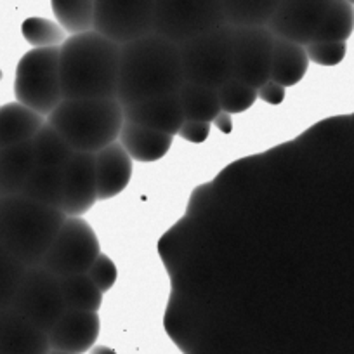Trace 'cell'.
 Instances as JSON below:
<instances>
[{"instance_id":"cb8c5ba5","label":"cell","mask_w":354,"mask_h":354,"mask_svg":"<svg viewBox=\"0 0 354 354\" xmlns=\"http://www.w3.org/2000/svg\"><path fill=\"white\" fill-rule=\"evenodd\" d=\"M281 0H221L224 18L233 26H266Z\"/></svg>"},{"instance_id":"ba28073f","label":"cell","mask_w":354,"mask_h":354,"mask_svg":"<svg viewBox=\"0 0 354 354\" xmlns=\"http://www.w3.org/2000/svg\"><path fill=\"white\" fill-rule=\"evenodd\" d=\"M11 308L49 333L68 309L61 278L46 270L42 264L26 268Z\"/></svg>"},{"instance_id":"d6a6232c","label":"cell","mask_w":354,"mask_h":354,"mask_svg":"<svg viewBox=\"0 0 354 354\" xmlns=\"http://www.w3.org/2000/svg\"><path fill=\"white\" fill-rule=\"evenodd\" d=\"M309 61L322 66H337L347 53L346 42H311L306 46Z\"/></svg>"},{"instance_id":"ac0fdd59","label":"cell","mask_w":354,"mask_h":354,"mask_svg":"<svg viewBox=\"0 0 354 354\" xmlns=\"http://www.w3.org/2000/svg\"><path fill=\"white\" fill-rule=\"evenodd\" d=\"M35 165L32 141L0 148V196L19 195Z\"/></svg>"},{"instance_id":"f35d334b","label":"cell","mask_w":354,"mask_h":354,"mask_svg":"<svg viewBox=\"0 0 354 354\" xmlns=\"http://www.w3.org/2000/svg\"><path fill=\"white\" fill-rule=\"evenodd\" d=\"M47 354H75V353H68V351H59V349H50Z\"/></svg>"},{"instance_id":"4dcf8cb0","label":"cell","mask_w":354,"mask_h":354,"mask_svg":"<svg viewBox=\"0 0 354 354\" xmlns=\"http://www.w3.org/2000/svg\"><path fill=\"white\" fill-rule=\"evenodd\" d=\"M217 94H219L221 110L230 115L243 113V111L250 110L257 101V88L250 87L236 78H231L226 84L221 85L217 88Z\"/></svg>"},{"instance_id":"4316f807","label":"cell","mask_w":354,"mask_h":354,"mask_svg":"<svg viewBox=\"0 0 354 354\" xmlns=\"http://www.w3.org/2000/svg\"><path fill=\"white\" fill-rule=\"evenodd\" d=\"M56 21L70 35L94 30L96 0H50Z\"/></svg>"},{"instance_id":"7a4b0ae2","label":"cell","mask_w":354,"mask_h":354,"mask_svg":"<svg viewBox=\"0 0 354 354\" xmlns=\"http://www.w3.org/2000/svg\"><path fill=\"white\" fill-rule=\"evenodd\" d=\"M120 49L96 30L68 37L59 46L63 100L117 97Z\"/></svg>"},{"instance_id":"8fae6325","label":"cell","mask_w":354,"mask_h":354,"mask_svg":"<svg viewBox=\"0 0 354 354\" xmlns=\"http://www.w3.org/2000/svg\"><path fill=\"white\" fill-rule=\"evenodd\" d=\"M274 40L268 26H234L233 78L254 88L270 80Z\"/></svg>"},{"instance_id":"44dd1931","label":"cell","mask_w":354,"mask_h":354,"mask_svg":"<svg viewBox=\"0 0 354 354\" xmlns=\"http://www.w3.org/2000/svg\"><path fill=\"white\" fill-rule=\"evenodd\" d=\"M167 333L183 353H196V342H198V328L192 308L186 304L179 292L172 290L169 299L165 318H163Z\"/></svg>"},{"instance_id":"6da1fadb","label":"cell","mask_w":354,"mask_h":354,"mask_svg":"<svg viewBox=\"0 0 354 354\" xmlns=\"http://www.w3.org/2000/svg\"><path fill=\"white\" fill-rule=\"evenodd\" d=\"M183 85L181 50L172 40L153 32L122 44L117 87L122 106L177 94Z\"/></svg>"},{"instance_id":"60d3db41","label":"cell","mask_w":354,"mask_h":354,"mask_svg":"<svg viewBox=\"0 0 354 354\" xmlns=\"http://www.w3.org/2000/svg\"><path fill=\"white\" fill-rule=\"evenodd\" d=\"M185 354H196V353H185Z\"/></svg>"},{"instance_id":"e0dca14e","label":"cell","mask_w":354,"mask_h":354,"mask_svg":"<svg viewBox=\"0 0 354 354\" xmlns=\"http://www.w3.org/2000/svg\"><path fill=\"white\" fill-rule=\"evenodd\" d=\"M94 156H96L97 200H110L120 195L131 183L134 160L118 141L94 153Z\"/></svg>"},{"instance_id":"d6986e66","label":"cell","mask_w":354,"mask_h":354,"mask_svg":"<svg viewBox=\"0 0 354 354\" xmlns=\"http://www.w3.org/2000/svg\"><path fill=\"white\" fill-rule=\"evenodd\" d=\"M172 141L174 136L132 124L129 120L124 122L118 136V142L124 146L131 158L142 163H151L163 158L169 153Z\"/></svg>"},{"instance_id":"3957f363","label":"cell","mask_w":354,"mask_h":354,"mask_svg":"<svg viewBox=\"0 0 354 354\" xmlns=\"http://www.w3.org/2000/svg\"><path fill=\"white\" fill-rule=\"evenodd\" d=\"M66 214L25 195L0 196V245L23 266L42 264Z\"/></svg>"},{"instance_id":"9c48e42d","label":"cell","mask_w":354,"mask_h":354,"mask_svg":"<svg viewBox=\"0 0 354 354\" xmlns=\"http://www.w3.org/2000/svg\"><path fill=\"white\" fill-rule=\"evenodd\" d=\"M100 254V240L93 226L82 217H66L50 243L42 266L59 278L87 274Z\"/></svg>"},{"instance_id":"7c38bea8","label":"cell","mask_w":354,"mask_h":354,"mask_svg":"<svg viewBox=\"0 0 354 354\" xmlns=\"http://www.w3.org/2000/svg\"><path fill=\"white\" fill-rule=\"evenodd\" d=\"M333 0H281L268 28L278 39L308 46L315 40Z\"/></svg>"},{"instance_id":"603a6c76","label":"cell","mask_w":354,"mask_h":354,"mask_svg":"<svg viewBox=\"0 0 354 354\" xmlns=\"http://www.w3.org/2000/svg\"><path fill=\"white\" fill-rule=\"evenodd\" d=\"M64 170L61 167L50 165H35L32 176L26 181L21 195L35 200V202L46 203L50 207H59L63 198L64 186Z\"/></svg>"},{"instance_id":"e575fe53","label":"cell","mask_w":354,"mask_h":354,"mask_svg":"<svg viewBox=\"0 0 354 354\" xmlns=\"http://www.w3.org/2000/svg\"><path fill=\"white\" fill-rule=\"evenodd\" d=\"M210 122H200V120H185L183 127L179 129V134L185 141L193 142V145H200L205 142L210 136Z\"/></svg>"},{"instance_id":"484cf974","label":"cell","mask_w":354,"mask_h":354,"mask_svg":"<svg viewBox=\"0 0 354 354\" xmlns=\"http://www.w3.org/2000/svg\"><path fill=\"white\" fill-rule=\"evenodd\" d=\"M37 165H50L66 169L73 158L75 149L63 139V136L46 120L35 138L32 139Z\"/></svg>"},{"instance_id":"4fadbf2b","label":"cell","mask_w":354,"mask_h":354,"mask_svg":"<svg viewBox=\"0 0 354 354\" xmlns=\"http://www.w3.org/2000/svg\"><path fill=\"white\" fill-rule=\"evenodd\" d=\"M97 202L96 156L94 153L75 151L64 170L61 210L66 217H82Z\"/></svg>"},{"instance_id":"1f68e13d","label":"cell","mask_w":354,"mask_h":354,"mask_svg":"<svg viewBox=\"0 0 354 354\" xmlns=\"http://www.w3.org/2000/svg\"><path fill=\"white\" fill-rule=\"evenodd\" d=\"M26 266L0 245V311L11 308Z\"/></svg>"},{"instance_id":"7402d4cb","label":"cell","mask_w":354,"mask_h":354,"mask_svg":"<svg viewBox=\"0 0 354 354\" xmlns=\"http://www.w3.org/2000/svg\"><path fill=\"white\" fill-rule=\"evenodd\" d=\"M308 68L309 57L306 53V47L277 37L270 80L277 82L287 88L294 87L306 77Z\"/></svg>"},{"instance_id":"d4e9b609","label":"cell","mask_w":354,"mask_h":354,"mask_svg":"<svg viewBox=\"0 0 354 354\" xmlns=\"http://www.w3.org/2000/svg\"><path fill=\"white\" fill-rule=\"evenodd\" d=\"M179 100H181L183 113L186 120H200L210 122L221 113V103L217 88L203 87V85L186 84L179 91Z\"/></svg>"},{"instance_id":"f1b7e54d","label":"cell","mask_w":354,"mask_h":354,"mask_svg":"<svg viewBox=\"0 0 354 354\" xmlns=\"http://www.w3.org/2000/svg\"><path fill=\"white\" fill-rule=\"evenodd\" d=\"M354 32V6L333 0L313 42H347Z\"/></svg>"},{"instance_id":"52a82bcc","label":"cell","mask_w":354,"mask_h":354,"mask_svg":"<svg viewBox=\"0 0 354 354\" xmlns=\"http://www.w3.org/2000/svg\"><path fill=\"white\" fill-rule=\"evenodd\" d=\"M224 23L221 0H155V33L177 46Z\"/></svg>"},{"instance_id":"5b68a950","label":"cell","mask_w":354,"mask_h":354,"mask_svg":"<svg viewBox=\"0 0 354 354\" xmlns=\"http://www.w3.org/2000/svg\"><path fill=\"white\" fill-rule=\"evenodd\" d=\"M233 32L224 23L179 46L186 84L219 88L233 78Z\"/></svg>"},{"instance_id":"5bb4252c","label":"cell","mask_w":354,"mask_h":354,"mask_svg":"<svg viewBox=\"0 0 354 354\" xmlns=\"http://www.w3.org/2000/svg\"><path fill=\"white\" fill-rule=\"evenodd\" d=\"M100 330L101 322L97 313L66 309L49 332L50 349L84 354L94 347Z\"/></svg>"},{"instance_id":"277c9868","label":"cell","mask_w":354,"mask_h":354,"mask_svg":"<svg viewBox=\"0 0 354 354\" xmlns=\"http://www.w3.org/2000/svg\"><path fill=\"white\" fill-rule=\"evenodd\" d=\"M46 120L75 151L97 153L118 141L125 117L117 97H103L63 100Z\"/></svg>"},{"instance_id":"9a60e30c","label":"cell","mask_w":354,"mask_h":354,"mask_svg":"<svg viewBox=\"0 0 354 354\" xmlns=\"http://www.w3.org/2000/svg\"><path fill=\"white\" fill-rule=\"evenodd\" d=\"M49 351V333L12 308L0 311V354H47Z\"/></svg>"},{"instance_id":"83f0119b","label":"cell","mask_w":354,"mask_h":354,"mask_svg":"<svg viewBox=\"0 0 354 354\" xmlns=\"http://www.w3.org/2000/svg\"><path fill=\"white\" fill-rule=\"evenodd\" d=\"M64 302L68 309L97 313L103 304V292L96 287L88 274H71L61 278Z\"/></svg>"},{"instance_id":"8992f818","label":"cell","mask_w":354,"mask_h":354,"mask_svg":"<svg viewBox=\"0 0 354 354\" xmlns=\"http://www.w3.org/2000/svg\"><path fill=\"white\" fill-rule=\"evenodd\" d=\"M16 101L49 117L63 101L59 82V47L32 49L19 59L15 77Z\"/></svg>"},{"instance_id":"2e32d148","label":"cell","mask_w":354,"mask_h":354,"mask_svg":"<svg viewBox=\"0 0 354 354\" xmlns=\"http://www.w3.org/2000/svg\"><path fill=\"white\" fill-rule=\"evenodd\" d=\"M124 117L125 120L132 122V124L165 132L170 136L179 134V129L183 127L186 120L179 93L151 97V100H146L142 103L124 106Z\"/></svg>"},{"instance_id":"ab89813d","label":"cell","mask_w":354,"mask_h":354,"mask_svg":"<svg viewBox=\"0 0 354 354\" xmlns=\"http://www.w3.org/2000/svg\"><path fill=\"white\" fill-rule=\"evenodd\" d=\"M347 2H349V4H353V6H354V0H347Z\"/></svg>"},{"instance_id":"74e56055","label":"cell","mask_w":354,"mask_h":354,"mask_svg":"<svg viewBox=\"0 0 354 354\" xmlns=\"http://www.w3.org/2000/svg\"><path fill=\"white\" fill-rule=\"evenodd\" d=\"M91 354H117V353L106 346H94L93 349H91Z\"/></svg>"},{"instance_id":"8d00e7d4","label":"cell","mask_w":354,"mask_h":354,"mask_svg":"<svg viewBox=\"0 0 354 354\" xmlns=\"http://www.w3.org/2000/svg\"><path fill=\"white\" fill-rule=\"evenodd\" d=\"M212 124L216 125V127L219 129L223 134H230V132L233 131V122H231V115L226 113V111H221V113L217 115L216 118H214Z\"/></svg>"},{"instance_id":"836d02e7","label":"cell","mask_w":354,"mask_h":354,"mask_svg":"<svg viewBox=\"0 0 354 354\" xmlns=\"http://www.w3.org/2000/svg\"><path fill=\"white\" fill-rule=\"evenodd\" d=\"M88 278L96 283V287L100 288L103 294L110 292L113 288L115 281L118 278V270L115 262L111 261V257H108L106 254L101 252L100 257L94 261V264L91 266V270L87 271Z\"/></svg>"},{"instance_id":"30bf717a","label":"cell","mask_w":354,"mask_h":354,"mask_svg":"<svg viewBox=\"0 0 354 354\" xmlns=\"http://www.w3.org/2000/svg\"><path fill=\"white\" fill-rule=\"evenodd\" d=\"M94 30L117 44L155 32V0H96Z\"/></svg>"},{"instance_id":"d590c367","label":"cell","mask_w":354,"mask_h":354,"mask_svg":"<svg viewBox=\"0 0 354 354\" xmlns=\"http://www.w3.org/2000/svg\"><path fill=\"white\" fill-rule=\"evenodd\" d=\"M285 93H287V87L277 84L273 80H268L264 85L257 88V97H261L264 103L268 104H281L285 101Z\"/></svg>"},{"instance_id":"f546056e","label":"cell","mask_w":354,"mask_h":354,"mask_svg":"<svg viewBox=\"0 0 354 354\" xmlns=\"http://www.w3.org/2000/svg\"><path fill=\"white\" fill-rule=\"evenodd\" d=\"M21 33L26 42L32 44L35 49L42 47H59L68 39L66 32L59 26V23L47 18H28L23 21Z\"/></svg>"},{"instance_id":"ffe728a7","label":"cell","mask_w":354,"mask_h":354,"mask_svg":"<svg viewBox=\"0 0 354 354\" xmlns=\"http://www.w3.org/2000/svg\"><path fill=\"white\" fill-rule=\"evenodd\" d=\"M44 124L46 117L18 101L0 106V148L32 141Z\"/></svg>"}]
</instances>
